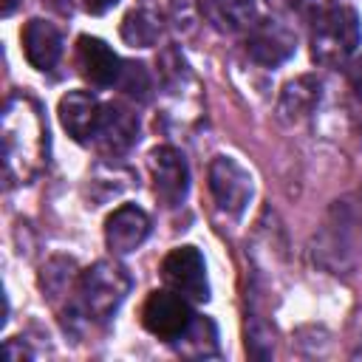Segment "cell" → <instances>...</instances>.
<instances>
[{
	"mask_svg": "<svg viewBox=\"0 0 362 362\" xmlns=\"http://www.w3.org/2000/svg\"><path fill=\"white\" fill-rule=\"evenodd\" d=\"M294 51H297V34L283 20L274 17L255 20V25L246 34V54L263 68L283 65Z\"/></svg>",
	"mask_w": 362,
	"mask_h": 362,
	"instance_id": "obj_7",
	"label": "cell"
},
{
	"mask_svg": "<svg viewBox=\"0 0 362 362\" xmlns=\"http://www.w3.org/2000/svg\"><path fill=\"white\" fill-rule=\"evenodd\" d=\"M17 6H20V0H0V11H3V17H11Z\"/></svg>",
	"mask_w": 362,
	"mask_h": 362,
	"instance_id": "obj_24",
	"label": "cell"
},
{
	"mask_svg": "<svg viewBox=\"0 0 362 362\" xmlns=\"http://www.w3.org/2000/svg\"><path fill=\"white\" fill-rule=\"evenodd\" d=\"M23 54L31 68L37 71H51L59 57H62V34L54 23L48 20H28L23 28Z\"/></svg>",
	"mask_w": 362,
	"mask_h": 362,
	"instance_id": "obj_13",
	"label": "cell"
},
{
	"mask_svg": "<svg viewBox=\"0 0 362 362\" xmlns=\"http://www.w3.org/2000/svg\"><path fill=\"white\" fill-rule=\"evenodd\" d=\"M48 156V127L40 105L25 96H8L3 107V173L8 184H28Z\"/></svg>",
	"mask_w": 362,
	"mask_h": 362,
	"instance_id": "obj_1",
	"label": "cell"
},
{
	"mask_svg": "<svg viewBox=\"0 0 362 362\" xmlns=\"http://www.w3.org/2000/svg\"><path fill=\"white\" fill-rule=\"evenodd\" d=\"M266 6L274 11H288V8H297L300 0H266Z\"/></svg>",
	"mask_w": 362,
	"mask_h": 362,
	"instance_id": "obj_23",
	"label": "cell"
},
{
	"mask_svg": "<svg viewBox=\"0 0 362 362\" xmlns=\"http://www.w3.org/2000/svg\"><path fill=\"white\" fill-rule=\"evenodd\" d=\"M116 85L122 88L124 96H130L136 102H144L150 96V88H153L150 74H147V68L141 62H122V71H119Z\"/></svg>",
	"mask_w": 362,
	"mask_h": 362,
	"instance_id": "obj_18",
	"label": "cell"
},
{
	"mask_svg": "<svg viewBox=\"0 0 362 362\" xmlns=\"http://www.w3.org/2000/svg\"><path fill=\"white\" fill-rule=\"evenodd\" d=\"M348 85H351V99H354V113L362 122V57L351 65L348 71Z\"/></svg>",
	"mask_w": 362,
	"mask_h": 362,
	"instance_id": "obj_20",
	"label": "cell"
},
{
	"mask_svg": "<svg viewBox=\"0 0 362 362\" xmlns=\"http://www.w3.org/2000/svg\"><path fill=\"white\" fill-rule=\"evenodd\" d=\"M93 139L102 153L122 156L139 141V116L122 102H107L102 105V116H99V127Z\"/></svg>",
	"mask_w": 362,
	"mask_h": 362,
	"instance_id": "obj_9",
	"label": "cell"
},
{
	"mask_svg": "<svg viewBox=\"0 0 362 362\" xmlns=\"http://www.w3.org/2000/svg\"><path fill=\"white\" fill-rule=\"evenodd\" d=\"M150 235V215L136 204L116 206L105 221V243L113 255L136 252Z\"/></svg>",
	"mask_w": 362,
	"mask_h": 362,
	"instance_id": "obj_10",
	"label": "cell"
},
{
	"mask_svg": "<svg viewBox=\"0 0 362 362\" xmlns=\"http://www.w3.org/2000/svg\"><path fill=\"white\" fill-rule=\"evenodd\" d=\"M161 277L167 288L184 294L189 303H206L209 300V280H206V263L204 255L195 246H178L161 260Z\"/></svg>",
	"mask_w": 362,
	"mask_h": 362,
	"instance_id": "obj_5",
	"label": "cell"
},
{
	"mask_svg": "<svg viewBox=\"0 0 362 362\" xmlns=\"http://www.w3.org/2000/svg\"><path fill=\"white\" fill-rule=\"evenodd\" d=\"M201 17L221 34H243L255 25V0H198Z\"/></svg>",
	"mask_w": 362,
	"mask_h": 362,
	"instance_id": "obj_14",
	"label": "cell"
},
{
	"mask_svg": "<svg viewBox=\"0 0 362 362\" xmlns=\"http://www.w3.org/2000/svg\"><path fill=\"white\" fill-rule=\"evenodd\" d=\"M150 175L156 195L164 206H181L187 192H189V167L181 150L161 144L150 153Z\"/></svg>",
	"mask_w": 362,
	"mask_h": 362,
	"instance_id": "obj_8",
	"label": "cell"
},
{
	"mask_svg": "<svg viewBox=\"0 0 362 362\" xmlns=\"http://www.w3.org/2000/svg\"><path fill=\"white\" fill-rule=\"evenodd\" d=\"M317 99H320V82L314 76H297L283 88L277 113L283 122H300L314 110Z\"/></svg>",
	"mask_w": 362,
	"mask_h": 362,
	"instance_id": "obj_15",
	"label": "cell"
},
{
	"mask_svg": "<svg viewBox=\"0 0 362 362\" xmlns=\"http://www.w3.org/2000/svg\"><path fill=\"white\" fill-rule=\"evenodd\" d=\"M209 189L221 212L238 218L249 206L252 198V175L229 156H218L209 164Z\"/></svg>",
	"mask_w": 362,
	"mask_h": 362,
	"instance_id": "obj_6",
	"label": "cell"
},
{
	"mask_svg": "<svg viewBox=\"0 0 362 362\" xmlns=\"http://www.w3.org/2000/svg\"><path fill=\"white\" fill-rule=\"evenodd\" d=\"M192 320L195 314L189 308V300L173 288L150 291L141 305V325L164 342H175L189 328Z\"/></svg>",
	"mask_w": 362,
	"mask_h": 362,
	"instance_id": "obj_4",
	"label": "cell"
},
{
	"mask_svg": "<svg viewBox=\"0 0 362 362\" xmlns=\"http://www.w3.org/2000/svg\"><path fill=\"white\" fill-rule=\"evenodd\" d=\"M116 3H119V0H82V6H85L88 14H105V11H110Z\"/></svg>",
	"mask_w": 362,
	"mask_h": 362,
	"instance_id": "obj_22",
	"label": "cell"
},
{
	"mask_svg": "<svg viewBox=\"0 0 362 362\" xmlns=\"http://www.w3.org/2000/svg\"><path fill=\"white\" fill-rule=\"evenodd\" d=\"M59 124L68 130L74 141H90L99 127L102 105L90 90H71L59 99Z\"/></svg>",
	"mask_w": 362,
	"mask_h": 362,
	"instance_id": "obj_12",
	"label": "cell"
},
{
	"mask_svg": "<svg viewBox=\"0 0 362 362\" xmlns=\"http://www.w3.org/2000/svg\"><path fill=\"white\" fill-rule=\"evenodd\" d=\"M354 356H362V339H359V345H356V351H354Z\"/></svg>",
	"mask_w": 362,
	"mask_h": 362,
	"instance_id": "obj_25",
	"label": "cell"
},
{
	"mask_svg": "<svg viewBox=\"0 0 362 362\" xmlns=\"http://www.w3.org/2000/svg\"><path fill=\"white\" fill-rule=\"evenodd\" d=\"M161 34V17L153 8H133L122 20V40L133 48H150L156 45Z\"/></svg>",
	"mask_w": 362,
	"mask_h": 362,
	"instance_id": "obj_16",
	"label": "cell"
},
{
	"mask_svg": "<svg viewBox=\"0 0 362 362\" xmlns=\"http://www.w3.org/2000/svg\"><path fill=\"white\" fill-rule=\"evenodd\" d=\"M130 286H133V280L124 266H119L113 260L93 263L90 269H85L76 277V286H74L76 314L85 322H105L124 303V297L130 294Z\"/></svg>",
	"mask_w": 362,
	"mask_h": 362,
	"instance_id": "obj_2",
	"label": "cell"
},
{
	"mask_svg": "<svg viewBox=\"0 0 362 362\" xmlns=\"http://www.w3.org/2000/svg\"><path fill=\"white\" fill-rule=\"evenodd\" d=\"M178 342V351L184 356H212L218 351V331H215V322L206 320V317H195L189 322V328L175 339Z\"/></svg>",
	"mask_w": 362,
	"mask_h": 362,
	"instance_id": "obj_17",
	"label": "cell"
},
{
	"mask_svg": "<svg viewBox=\"0 0 362 362\" xmlns=\"http://www.w3.org/2000/svg\"><path fill=\"white\" fill-rule=\"evenodd\" d=\"M331 3H334V0H300L297 11H300L303 17H308V20H317L320 14H325L328 8H334Z\"/></svg>",
	"mask_w": 362,
	"mask_h": 362,
	"instance_id": "obj_21",
	"label": "cell"
},
{
	"mask_svg": "<svg viewBox=\"0 0 362 362\" xmlns=\"http://www.w3.org/2000/svg\"><path fill=\"white\" fill-rule=\"evenodd\" d=\"M76 65H79V74L96 88L116 85L122 71V59L113 54V48L105 40L88 37V34L76 40Z\"/></svg>",
	"mask_w": 362,
	"mask_h": 362,
	"instance_id": "obj_11",
	"label": "cell"
},
{
	"mask_svg": "<svg viewBox=\"0 0 362 362\" xmlns=\"http://www.w3.org/2000/svg\"><path fill=\"white\" fill-rule=\"evenodd\" d=\"M359 40H362V28H359L356 11L348 6H334L314 20L311 57L317 65H325V68L345 65L359 48Z\"/></svg>",
	"mask_w": 362,
	"mask_h": 362,
	"instance_id": "obj_3",
	"label": "cell"
},
{
	"mask_svg": "<svg viewBox=\"0 0 362 362\" xmlns=\"http://www.w3.org/2000/svg\"><path fill=\"white\" fill-rule=\"evenodd\" d=\"M74 272V260H68V257H54V260H48L45 263V269H42V277H40V286H42V291L54 300V297H59V294H65V288H71V274Z\"/></svg>",
	"mask_w": 362,
	"mask_h": 362,
	"instance_id": "obj_19",
	"label": "cell"
}]
</instances>
